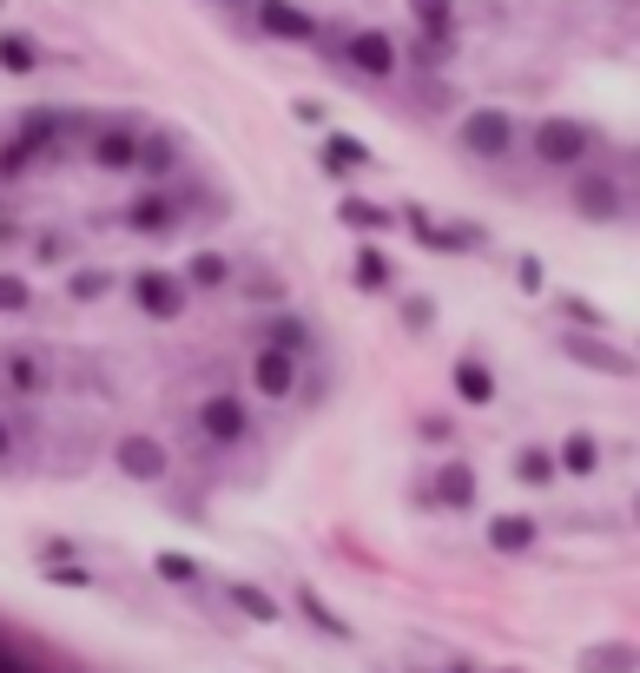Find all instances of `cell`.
<instances>
[{"instance_id":"obj_1","label":"cell","mask_w":640,"mask_h":673,"mask_svg":"<svg viewBox=\"0 0 640 673\" xmlns=\"http://www.w3.org/2000/svg\"><path fill=\"white\" fill-rule=\"evenodd\" d=\"M529 145H535V159H542V165L568 172V165H582V159H588V145H595V126H582V119H542Z\"/></svg>"},{"instance_id":"obj_2","label":"cell","mask_w":640,"mask_h":673,"mask_svg":"<svg viewBox=\"0 0 640 673\" xmlns=\"http://www.w3.org/2000/svg\"><path fill=\"white\" fill-rule=\"evenodd\" d=\"M397 218L410 225V238H416L423 251H449V258H463V251H482V245H489V231H476V225H436L423 205H403Z\"/></svg>"},{"instance_id":"obj_3","label":"cell","mask_w":640,"mask_h":673,"mask_svg":"<svg viewBox=\"0 0 640 673\" xmlns=\"http://www.w3.org/2000/svg\"><path fill=\"white\" fill-rule=\"evenodd\" d=\"M198 436H205L211 449H231V443H245V436H251V410H245V397H231V390H211V397L198 403Z\"/></svg>"},{"instance_id":"obj_4","label":"cell","mask_w":640,"mask_h":673,"mask_svg":"<svg viewBox=\"0 0 640 673\" xmlns=\"http://www.w3.org/2000/svg\"><path fill=\"white\" fill-rule=\"evenodd\" d=\"M112 469H119L126 482H165V476H172V449H165L159 436L132 430V436L112 443Z\"/></svg>"},{"instance_id":"obj_5","label":"cell","mask_w":640,"mask_h":673,"mask_svg":"<svg viewBox=\"0 0 640 673\" xmlns=\"http://www.w3.org/2000/svg\"><path fill=\"white\" fill-rule=\"evenodd\" d=\"M185 297H192V284H185L178 271H139V278H132V304H139L152 324H172V317L185 311Z\"/></svg>"},{"instance_id":"obj_6","label":"cell","mask_w":640,"mask_h":673,"mask_svg":"<svg viewBox=\"0 0 640 673\" xmlns=\"http://www.w3.org/2000/svg\"><path fill=\"white\" fill-rule=\"evenodd\" d=\"M456 139H463V152H476V159H502V152L516 145V119H509L502 106H476Z\"/></svg>"},{"instance_id":"obj_7","label":"cell","mask_w":640,"mask_h":673,"mask_svg":"<svg viewBox=\"0 0 640 673\" xmlns=\"http://www.w3.org/2000/svg\"><path fill=\"white\" fill-rule=\"evenodd\" d=\"M139 139H145L139 119H106L93 132V165L99 172H139Z\"/></svg>"},{"instance_id":"obj_8","label":"cell","mask_w":640,"mask_h":673,"mask_svg":"<svg viewBox=\"0 0 640 673\" xmlns=\"http://www.w3.org/2000/svg\"><path fill=\"white\" fill-rule=\"evenodd\" d=\"M344 59H350V73H364V79H390V73H397V40H390L383 26H357V33H344Z\"/></svg>"},{"instance_id":"obj_9","label":"cell","mask_w":640,"mask_h":673,"mask_svg":"<svg viewBox=\"0 0 640 673\" xmlns=\"http://www.w3.org/2000/svg\"><path fill=\"white\" fill-rule=\"evenodd\" d=\"M251 390H258L264 403H291V397H297V357L258 344V350H251Z\"/></svg>"},{"instance_id":"obj_10","label":"cell","mask_w":640,"mask_h":673,"mask_svg":"<svg viewBox=\"0 0 640 673\" xmlns=\"http://www.w3.org/2000/svg\"><path fill=\"white\" fill-rule=\"evenodd\" d=\"M562 357L582 363V370H595V377H634L640 370L628 350H615V344H601V337H588V330H568V337H562Z\"/></svg>"},{"instance_id":"obj_11","label":"cell","mask_w":640,"mask_h":673,"mask_svg":"<svg viewBox=\"0 0 640 673\" xmlns=\"http://www.w3.org/2000/svg\"><path fill=\"white\" fill-rule=\"evenodd\" d=\"M66 132H73V112H59V106H26V112L13 119V139H20L33 159H46Z\"/></svg>"},{"instance_id":"obj_12","label":"cell","mask_w":640,"mask_h":673,"mask_svg":"<svg viewBox=\"0 0 640 673\" xmlns=\"http://www.w3.org/2000/svg\"><path fill=\"white\" fill-rule=\"evenodd\" d=\"M251 20H258V33H271V40H317V33H324L317 13H304L297 0H258Z\"/></svg>"},{"instance_id":"obj_13","label":"cell","mask_w":640,"mask_h":673,"mask_svg":"<svg viewBox=\"0 0 640 673\" xmlns=\"http://www.w3.org/2000/svg\"><path fill=\"white\" fill-rule=\"evenodd\" d=\"M185 218H178V205L152 185V192H139L132 205H126V231H139V238H172Z\"/></svg>"},{"instance_id":"obj_14","label":"cell","mask_w":640,"mask_h":673,"mask_svg":"<svg viewBox=\"0 0 640 673\" xmlns=\"http://www.w3.org/2000/svg\"><path fill=\"white\" fill-rule=\"evenodd\" d=\"M449 390H456V403H469V410H489L496 403V370L469 350V357H456V370H449Z\"/></svg>"},{"instance_id":"obj_15","label":"cell","mask_w":640,"mask_h":673,"mask_svg":"<svg viewBox=\"0 0 640 673\" xmlns=\"http://www.w3.org/2000/svg\"><path fill=\"white\" fill-rule=\"evenodd\" d=\"M575 211L582 218H621V178H608V172H588V178H575Z\"/></svg>"},{"instance_id":"obj_16","label":"cell","mask_w":640,"mask_h":673,"mask_svg":"<svg viewBox=\"0 0 640 673\" xmlns=\"http://www.w3.org/2000/svg\"><path fill=\"white\" fill-rule=\"evenodd\" d=\"M476 489H482V482H476V469H469L463 456H449V463L436 469V482H430V496H436L443 509H476Z\"/></svg>"},{"instance_id":"obj_17","label":"cell","mask_w":640,"mask_h":673,"mask_svg":"<svg viewBox=\"0 0 640 673\" xmlns=\"http://www.w3.org/2000/svg\"><path fill=\"white\" fill-rule=\"evenodd\" d=\"M218 595H225L245 621H258V628H278V621H284V601H271L258 582H218Z\"/></svg>"},{"instance_id":"obj_18","label":"cell","mask_w":640,"mask_h":673,"mask_svg":"<svg viewBox=\"0 0 640 673\" xmlns=\"http://www.w3.org/2000/svg\"><path fill=\"white\" fill-rule=\"evenodd\" d=\"M258 344H271V350H291V357H304L311 344H317V330L297 317V311H271L264 317V330H258Z\"/></svg>"},{"instance_id":"obj_19","label":"cell","mask_w":640,"mask_h":673,"mask_svg":"<svg viewBox=\"0 0 640 673\" xmlns=\"http://www.w3.org/2000/svg\"><path fill=\"white\" fill-rule=\"evenodd\" d=\"M178 278H185V284H192V291H225V284H231V278H238V264H231V258H225V251H192V258H185V271H178Z\"/></svg>"},{"instance_id":"obj_20","label":"cell","mask_w":640,"mask_h":673,"mask_svg":"<svg viewBox=\"0 0 640 673\" xmlns=\"http://www.w3.org/2000/svg\"><path fill=\"white\" fill-rule=\"evenodd\" d=\"M535 542H542L535 515H496V522H489V549H496V555H529Z\"/></svg>"},{"instance_id":"obj_21","label":"cell","mask_w":640,"mask_h":673,"mask_svg":"<svg viewBox=\"0 0 640 673\" xmlns=\"http://www.w3.org/2000/svg\"><path fill=\"white\" fill-rule=\"evenodd\" d=\"M377 152L370 145H357L350 132H324V178H344V172H364Z\"/></svg>"},{"instance_id":"obj_22","label":"cell","mask_w":640,"mask_h":673,"mask_svg":"<svg viewBox=\"0 0 640 673\" xmlns=\"http://www.w3.org/2000/svg\"><path fill=\"white\" fill-rule=\"evenodd\" d=\"M350 278H357V291H370V297H383V291H397V264L377 251V245H364L357 258H350Z\"/></svg>"},{"instance_id":"obj_23","label":"cell","mask_w":640,"mask_h":673,"mask_svg":"<svg viewBox=\"0 0 640 673\" xmlns=\"http://www.w3.org/2000/svg\"><path fill=\"white\" fill-rule=\"evenodd\" d=\"M0 377H7V390H13V397H46V363H40L33 350H7Z\"/></svg>"},{"instance_id":"obj_24","label":"cell","mask_w":640,"mask_h":673,"mask_svg":"<svg viewBox=\"0 0 640 673\" xmlns=\"http://www.w3.org/2000/svg\"><path fill=\"white\" fill-rule=\"evenodd\" d=\"M291 601H297V615H304V621H311L317 634H330V641H357V634H350V621H344V615H337V608H330V601H324L317 588H297Z\"/></svg>"},{"instance_id":"obj_25","label":"cell","mask_w":640,"mask_h":673,"mask_svg":"<svg viewBox=\"0 0 640 673\" xmlns=\"http://www.w3.org/2000/svg\"><path fill=\"white\" fill-rule=\"evenodd\" d=\"M410 13H416V26H423V46H449V33H456V0H410Z\"/></svg>"},{"instance_id":"obj_26","label":"cell","mask_w":640,"mask_h":673,"mask_svg":"<svg viewBox=\"0 0 640 673\" xmlns=\"http://www.w3.org/2000/svg\"><path fill=\"white\" fill-rule=\"evenodd\" d=\"M172 165H178V139L159 132V126H145V139H139V172H145V178H165Z\"/></svg>"},{"instance_id":"obj_27","label":"cell","mask_w":640,"mask_h":673,"mask_svg":"<svg viewBox=\"0 0 640 673\" xmlns=\"http://www.w3.org/2000/svg\"><path fill=\"white\" fill-rule=\"evenodd\" d=\"M337 225H350V231H390L397 225V211H383L377 198H337Z\"/></svg>"},{"instance_id":"obj_28","label":"cell","mask_w":640,"mask_h":673,"mask_svg":"<svg viewBox=\"0 0 640 673\" xmlns=\"http://www.w3.org/2000/svg\"><path fill=\"white\" fill-rule=\"evenodd\" d=\"M555 463H562V476H595V469H601V443H595L588 430H575V436H562Z\"/></svg>"},{"instance_id":"obj_29","label":"cell","mask_w":640,"mask_h":673,"mask_svg":"<svg viewBox=\"0 0 640 673\" xmlns=\"http://www.w3.org/2000/svg\"><path fill=\"white\" fill-rule=\"evenodd\" d=\"M575 673H640V654L634 648H621V641H608V648H588Z\"/></svg>"},{"instance_id":"obj_30","label":"cell","mask_w":640,"mask_h":673,"mask_svg":"<svg viewBox=\"0 0 640 673\" xmlns=\"http://www.w3.org/2000/svg\"><path fill=\"white\" fill-rule=\"evenodd\" d=\"M0 73H13V79L40 73V46H33L26 33H0Z\"/></svg>"},{"instance_id":"obj_31","label":"cell","mask_w":640,"mask_h":673,"mask_svg":"<svg viewBox=\"0 0 640 673\" xmlns=\"http://www.w3.org/2000/svg\"><path fill=\"white\" fill-rule=\"evenodd\" d=\"M555 476H562V463H555L549 449H522V456H516V482H522V489H549Z\"/></svg>"},{"instance_id":"obj_32","label":"cell","mask_w":640,"mask_h":673,"mask_svg":"<svg viewBox=\"0 0 640 673\" xmlns=\"http://www.w3.org/2000/svg\"><path fill=\"white\" fill-rule=\"evenodd\" d=\"M106 291H112V271H99V264H79V271L66 278V297H73V304H99Z\"/></svg>"},{"instance_id":"obj_33","label":"cell","mask_w":640,"mask_h":673,"mask_svg":"<svg viewBox=\"0 0 640 673\" xmlns=\"http://www.w3.org/2000/svg\"><path fill=\"white\" fill-rule=\"evenodd\" d=\"M152 575H159V582H172V588L205 582V575H198V562H192V555H172V549H159V555H152Z\"/></svg>"},{"instance_id":"obj_34","label":"cell","mask_w":640,"mask_h":673,"mask_svg":"<svg viewBox=\"0 0 640 673\" xmlns=\"http://www.w3.org/2000/svg\"><path fill=\"white\" fill-rule=\"evenodd\" d=\"M26 304H33V284L13 278V271H0V317H13V311H26Z\"/></svg>"},{"instance_id":"obj_35","label":"cell","mask_w":640,"mask_h":673,"mask_svg":"<svg viewBox=\"0 0 640 673\" xmlns=\"http://www.w3.org/2000/svg\"><path fill=\"white\" fill-rule=\"evenodd\" d=\"M516 284H522V291H529V297H535V291H542V284H549V264H542V258H535V251H529V258H516Z\"/></svg>"},{"instance_id":"obj_36","label":"cell","mask_w":640,"mask_h":673,"mask_svg":"<svg viewBox=\"0 0 640 673\" xmlns=\"http://www.w3.org/2000/svg\"><path fill=\"white\" fill-rule=\"evenodd\" d=\"M26 165H33V152H26L20 139H7V145H0V185H7V178H20Z\"/></svg>"},{"instance_id":"obj_37","label":"cell","mask_w":640,"mask_h":673,"mask_svg":"<svg viewBox=\"0 0 640 673\" xmlns=\"http://www.w3.org/2000/svg\"><path fill=\"white\" fill-rule=\"evenodd\" d=\"M245 297H251V304H271V311H284V284H278V278H251V284H245Z\"/></svg>"},{"instance_id":"obj_38","label":"cell","mask_w":640,"mask_h":673,"mask_svg":"<svg viewBox=\"0 0 640 673\" xmlns=\"http://www.w3.org/2000/svg\"><path fill=\"white\" fill-rule=\"evenodd\" d=\"M436 324V304L430 297H403V330H430Z\"/></svg>"},{"instance_id":"obj_39","label":"cell","mask_w":640,"mask_h":673,"mask_svg":"<svg viewBox=\"0 0 640 673\" xmlns=\"http://www.w3.org/2000/svg\"><path fill=\"white\" fill-rule=\"evenodd\" d=\"M562 311H568L575 324H588V330H601V324H608V317H601V304H588V297H568Z\"/></svg>"},{"instance_id":"obj_40","label":"cell","mask_w":640,"mask_h":673,"mask_svg":"<svg viewBox=\"0 0 640 673\" xmlns=\"http://www.w3.org/2000/svg\"><path fill=\"white\" fill-rule=\"evenodd\" d=\"M66 251H73L66 238H40V245H33V258H40V264H66Z\"/></svg>"},{"instance_id":"obj_41","label":"cell","mask_w":640,"mask_h":673,"mask_svg":"<svg viewBox=\"0 0 640 673\" xmlns=\"http://www.w3.org/2000/svg\"><path fill=\"white\" fill-rule=\"evenodd\" d=\"M291 112H297L304 126H324V106H317V99H291Z\"/></svg>"},{"instance_id":"obj_42","label":"cell","mask_w":640,"mask_h":673,"mask_svg":"<svg viewBox=\"0 0 640 673\" xmlns=\"http://www.w3.org/2000/svg\"><path fill=\"white\" fill-rule=\"evenodd\" d=\"M0 673H33V667H26V661H20V654H13V648L0 641Z\"/></svg>"},{"instance_id":"obj_43","label":"cell","mask_w":640,"mask_h":673,"mask_svg":"<svg viewBox=\"0 0 640 673\" xmlns=\"http://www.w3.org/2000/svg\"><path fill=\"white\" fill-rule=\"evenodd\" d=\"M13 456V423H7V410H0V463Z\"/></svg>"},{"instance_id":"obj_44","label":"cell","mask_w":640,"mask_h":673,"mask_svg":"<svg viewBox=\"0 0 640 673\" xmlns=\"http://www.w3.org/2000/svg\"><path fill=\"white\" fill-rule=\"evenodd\" d=\"M218 7H258V0H218Z\"/></svg>"},{"instance_id":"obj_45","label":"cell","mask_w":640,"mask_h":673,"mask_svg":"<svg viewBox=\"0 0 640 673\" xmlns=\"http://www.w3.org/2000/svg\"><path fill=\"white\" fill-rule=\"evenodd\" d=\"M634 522H640V502H634Z\"/></svg>"},{"instance_id":"obj_46","label":"cell","mask_w":640,"mask_h":673,"mask_svg":"<svg viewBox=\"0 0 640 673\" xmlns=\"http://www.w3.org/2000/svg\"><path fill=\"white\" fill-rule=\"evenodd\" d=\"M370 673H390V667H370Z\"/></svg>"},{"instance_id":"obj_47","label":"cell","mask_w":640,"mask_h":673,"mask_svg":"<svg viewBox=\"0 0 640 673\" xmlns=\"http://www.w3.org/2000/svg\"><path fill=\"white\" fill-rule=\"evenodd\" d=\"M0 7H7V0H0Z\"/></svg>"}]
</instances>
